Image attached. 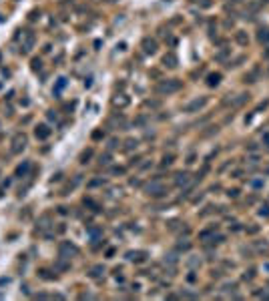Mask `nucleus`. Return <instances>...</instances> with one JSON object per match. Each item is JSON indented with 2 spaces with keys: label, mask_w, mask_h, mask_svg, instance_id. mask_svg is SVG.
Masks as SVG:
<instances>
[{
  "label": "nucleus",
  "mask_w": 269,
  "mask_h": 301,
  "mask_svg": "<svg viewBox=\"0 0 269 301\" xmlns=\"http://www.w3.org/2000/svg\"><path fill=\"white\" fill-rule=\"evenodd\" d=\"M179 87H181L179 82H163L161 87H159V90L161 92H171V90H177Z\"/></svg>",
  "instance_id": "f257e3e1"
},
{
  "label": "nucleus",
  "mask_w": 269,
  "mask_h": 301,
  "mask_svg": "<svg viewBox=\"0 0 269 301\" xmlns=\"http://www.w3.org/2000/svg\"><path fill=\"white\" fill-rule=\"evenodd\" d=\"M205 105V98H201V101H195V103H191V105L187 106V110L191 112V110H195V108H199V106H203Z\"/></svg>",
  "instance_id": "f03ea898"
},
{
  "label": "nucleus",
  "mask_w": 269,
  "mask_h": 301,
  "mask_svg": "<svg viewBox=\"0 0 269 301\" xmlns=\"http://www.w3.org/2000/svg\"><path fill=\"white\" fill-rule=\"evenodd\" d=\"M155 46H157V44H155L153 40H145V50H147V52H155Z\"/></svg>",
  "instance_id": "7ed1b4c3"
},
{
  "label": "nucleus",
  "mask_w": 269,
  "mask_h": 301,
  "mask_svg": "<svg viewBox=\"0 0 269 301\" xmlns=\"http://www.w3.org/2000/svg\"><path fill=\"white\" fill-rule=\"evenodd\" d=\"M36 135L44 139V137H48V129H46V126H38V129H36Z\"/></svg>",
  "instance_id": "20e7f679"
},
{
  "label": "nucleus",
  "mask_w": 269,
  "mask_h": 301,
  "mask_svg": "<svg viewBox=\"0 0 269 301\" xmlns=\"http://www.w3.org/2000/svg\"><path fill=\"white\" fill-rule=\"evenodd\" d=\"M167 62H169V66H175V56H171V54L165 56V64H167Z\"/></svg>",
  "instance_id": "39448f33"
},
{
  "label": "nucleus",
  "mask_w": 269,
  "mask_h": 301,
  "mask_svg": "<svg viewBox=\"0 0 269 301\" xmlns=\"http://www.w3.org/2000/svg\"><path fill=\"white\" fill-rule=\"evenodd\" d=\"M259 38L267 42V40H269V30H261V34H259Z\"/></svg>",
  "instance_id": "423d86ee"
},
{
  "label": "nucleus",
  "mask_w": 269,
  "mask_h": 301,
  "mask_svg": "<svg viewBox=\"0 0 269 301\" xmlns=\"http://www.w3.org/2000/svg\"><path fill=\"white\" fill-rule=\"evenodd\" d=\"M219 82V74H215V76H211V80H209V85H217Z\"/></svg>",
  "instance_id": "0eeeda50"
}]
</instances>
